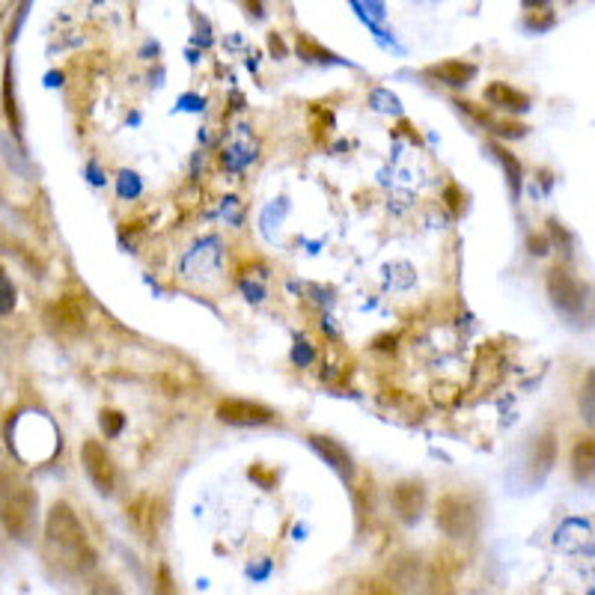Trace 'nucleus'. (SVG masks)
I'll return each instance as SVG.
<instances>
[{"instance_id":"0eeeda50","label":"nucleus","mask_w":595,"mask_h":595,"mask_svg":"<svg viewBox=\"0 0 595 595\" xmlns=\"http://www.w3.org/2000/svg\"><path fill=\"white\" fill-rule=\"evenodd\" d=\"M46 322L51 331L57 334H66V337H75L84 331L87 325V313H84V307H80L78 298H57L46 307Z\"/></svg>"},{"instance_id":"4468645a","label":"nucleus","mask_w":595,"mask_h":595,"mask_svg":"<svg viewBox=\"0 0 595 595\" xmlns=\"http://www.w3.org/2000/svg\"><path fill=\"white\" fill-rule=\"evenodd\" d=\"M495 149V156H497V161H500V164H504V170H506V179H509V188H512V197H518V191H521V164H518V158L512 156V152H509V149H504V147H492Z\"/></svg>"},{"instance_id":"aec40b11","label":"nucleus","mask_w":595,"mask_h":595,"mask_svg":"<svg viewBox=\"0 0 595 595\" xmlns=\"http://www.w3.org/2000/svg\"><path fill=\"white\" fill-rule=\"evenodd\" d=\"M12 286H10V277H3V298H7V301H3V313L10 315V310H12V301H15V298H12Z\"/></svg>"},{"instance_id":"ddd939ff","label":"nucleus","mask_w":595,"mask_h":595,"mask_svg":"<svg viewBox=\"0 0 595 595\" xmlns=\"http://www.w3.org/2000/svg\"><path fill=\"white\" fill-rule=\"evenodd\" d=\"M572 471L578 480L595 476V435L578 438V444L572 447Z\"/></svg>"},{"instance_id":"f257e3e1","label":"nucleus","mask_w":595,"mask_h":595,"mask_svg":"<svg viewBox=\"0 0 595 595\" xmlns=\"http://www.w3.org/2000/svg\"><path fill=\"white\" fill-rule=\"evenodd\" d=\"M46 545L66 572H87L96 566V550L90 545V536L80 524L78 512L66 504L57 500L46 518Z\"/></svg>"},{"instance_id":"1a4fd4ad","label":"nucleus","mask_w":595,"mask_h":595,"mask_svg":"<svg viewBox=\"0 0 595 595\" xmlns=\"http://www.w3.org/2000/svg\"><path fill=\"white\" fill-rule=\"evenodd\" d=\"M485 99L492 101L495 108H504L509 113H524L530 108V96L528 92L516 90L512 84H504V80H495L485 87Z\"/></svg>"},{"instance_id":"412c9836","label":"nucleus","mask_w":595,"mask_h":595,"mask_svg":"<svg viewBox=\"0 0 595 595\" xmlns=\"http://www.w3.org/2000/svg\"><path fill=\"white\" fill-rule=\"evenodd\" d=\"M542 3H545V0H524V7H530V10H533V7H542Z\"/></svg>"},{"instance_id":"f8f14e48","label":"nucleus","mask_w":595,"mask_h":595,"mask_svg":"<svg viewBox=\"0 0 595 595\" xmlns=\"http://www.w3.org/2000/svg\"><path fill=\"white\" fill-rule=\"evenodd\" d=\"M156 509H158V504L149 495H140L135 504L128 506V521H132L137 533H144L147 540H152V536H156V530H158Z\"/></svg>"},{"instance_id":"9d476101","label":"nucleus","mask_w":595,"mask_h":595,"mask_svg":"<svg viewBox=\"0 0 595 595\" xmlns=\"http://www.w3.org/2000/svg\"><path fill=\"white\" fill-rule=\"evenodd\" d=\"M429 78L441 80L447 87H464L468 80L476 75V69L471 63H461V60H444V63H435V66L426 69Z\"/></svg>"},{"instance_id":"2eb2a0df","label":"nucleus","mask_w":595,"mask_h":595,"mask_svg":"<svg viewBox=\"0 0 595 595\" xmlns=\"http://www.w3.org/2000/svg\"><path fill=\"white\" fill-rule=\"evenodd\" d=\"M554 456H557L554 438H550V435H542V438L536 441V456H533V468L540 464V476H536V480H542V476L550 471V464H554Z\"/></svg>"},{"instance_id":"20e7f679","label":"nucleus","mask_w":595,"mask_h":595,"mask_svg":"<svg viewBox=\"0 0 595 595\" xmlns=\"http://www.w3.org/2000/svg\"><path fill=\"white\" fill-rule=\"evenodd\" d=\"M545 286H548V298L550 303L560 310V313H581V307L586 303V289L581 286V281L574 277V274H569L566 269H550L548 271V281H545Z\"/></svg>"},{"instance_id":"f03ea898","label":"nucleus","mask_w":595,"mask_h":595,"mask_svg":"<svg viewBox=\"0 0 595 595\" xmlns=\"http://www.w3.org/2000/svg\"><path fill=\"white\" fill-rule=\"evenodd\" d=\"M36 495L27 480L7 476L3 480V528L12 540H27V533L34 528Z\"/></svg>"},{"instance_id":"6e6552de","label":"nucleus","mask_w":595,"mask_h":595,"mask_svg":"<svg viewBox=\"0 0 595 595\" xmlns=\"http://www.w3.org/2000/svg\"><path fill=\"white\" fill-rule=\"evenodd\" d=\"M391 504H394L396 516L402 518L405 524H411V521H417L420 512H423L426 492H423V485L414 483V480H405V483L394 485V492H391Z\"/></svg>"},{"instance_id":"39448f33","label":"nucleus","mask_w":595,"mask_h":595,"mask_svg":"<svg viewBox=\"0 0 595 595\" xmlns=\"http://www.w3.org/2000/svg\"><path fill=\"white\" fill-rule=\"evenodd\" d=\"M214 417L226 426H269L274 423V411L248 399H224L214 408Z\"/></svg>"},{"instance_id":"6ab92c4d","label":"nucleus","mask_w":595,"mask_h":595,"mask_svg":"<svg viewBox=\"0 0 595 595\" xmlns=\"http://www.w3.org/2000/svg\"><path fill=\"white\" fill-rule=\"evenodd\" d=\"M3 104H7V120L12 123V132H18V111H15V96H12V72H7V87H3Z\"/></svg>"},{"instance_id":"7ed1b4c3","label":"nucleus","mask_w":595,"mask_h":595,"mask_svg":"<svg viewBox=\"0 0 595 595\" xmlns=\"http://www.w3.org/2000/svg\"><path fill=\"white\" fill-rule=\"evenodd\" d=\"M435 521H438L441 533L449 540H468L480 528V506L471 495L453 492V495H444L438 500Z\"/></svg>"},{"instance_id":"9b49d317","label":"nucleus","mask_w":595,"mask_h":595,"mask_svg":"<svg viewBox=\"0 0 595 595\" xmlns=\"http://www.w3.org/2000/svg\"><path fill=\"white\" fill-rule=\"evenodd\" d=\"M310 444H313V449L322 456V459L334 468V471H339L343 476H351V456L346 453V447L343 444H337V441L325 438V435H310Z\"/></svg>"},{"instance_id":"f3484780","label":"nucleus","mask_w":595,"mask_h":595,"mask_svg":"<svg viewBox=\"0 0 595 595\" xmlns=\"http://www.w3.org/2000/svg\"><path fill=\"white\" fill-rule=\"evenodd\" d=\"M298 51H301L307 60H313V63H334V60H337V57L331 54V51H325V48H319L315 42H310L307 36H301V39H298Z\"/></svg>"},{"instance_id":"dca6fc26","label":"nucleus","mask_w":595,"mask_h":595,"mask_svg":"<svg viewBox=\"0 0 595 595\" xmlns=\"http://www.w3.org/2000/svg\"><path fill=\"white\" fill-rule=\"evenodd\" d=\"M581 414L586 417V423L595 429V370L586 375L584 394H581Z\"/></svg>"},{"instance_id":"a211bd4d","label":"nucleus","mask_w":595,"mask_h":595,"mask_svg":"<svg viewBox=\"0 0 595 595\" xmlns=\"http://www.w3.org/2000/svg\"><path fill=\"white\" fill-rule=\"evenodd\" d=\"M101 432L108 435V438H116L125 426V417L120 411H101Z\"/></svg>"},{"instance_id":"423d86ee","label":"nucleus","mask_w":595,"mask_h":595,"mask_svg":"<svg viewBox=\"0 0 595 595\" xmlns=\"http://www.w3.org/2000/svg\"><path fill=\"white\" fill-rule=\"evenodd\" d=\"M80 461H84V471L90 476V483L99 488L101 495H111L113 483H116V471H113V461L108 456V449L101 447V441H84Z\"/></svg>"}]
</instances>
